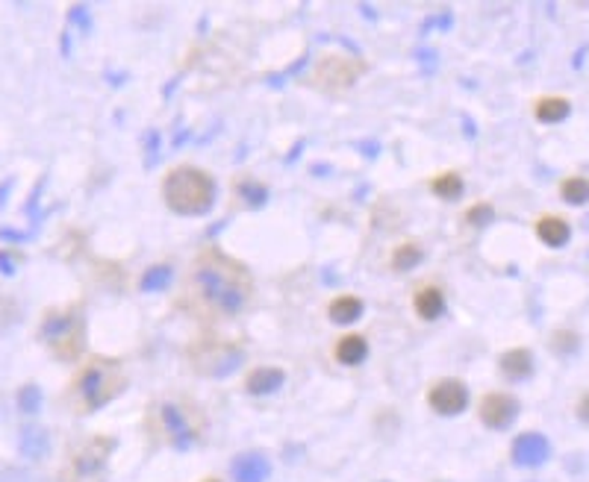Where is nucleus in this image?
Segmentation results:
<instances>
[{"label": "nucleus", "mask_w": 589, "mask_h": 482, "mask_svg": "<svg viewBox=\"0 0 589 482\" xmlns=\"http://www.w3.org/2000/svg\"><path fill=\"white\" fill-rule=\"evenodd\" d=\"M537 236L548 247H563L566 241H569L572 229H569V224H566L560 215H542L539 221H537Z\"/></svg>", "instance_id": "obj_16"}, {"label": "nucleus", "mask_w": 589, "mask_h": 482, "mask_svg": "<svg viewBox=\"0 0 589 482\" xmlns=\"http://www.w3.org/2000/svg\"><path fill=\"white\" fill-rule=\"evenodd\" d=\"M115 442L109 435H92L80 442L59 470L62 482H106V462Z\"/></svg>", "instance_id": "obj_6"}, {"label": "nucleus", "mask_w": 589, "mask_h": 482, "mask_svg": "<svg viewBox=\"0 0 589 482\" xmlns=\"http://www.w3.org/2000/svg\"><path fill=\"white\" fill-rule=\"evenodd\" d=\"M560 194L566 203H586L589 201V180L586 177H566L560 183Z\"/></svg>", "instance_id": "obj_22"}, {"label": "nucleus", "mask_w": 589, "mask_h": 482, "mask_svg": "<svg viewBox=\"0 0 589 482\" xmlns=\"http://www.w3.org/2000/svg\"><path fill=\"white\" fill-rule=\"evenodd\" d=\"M39 338L45 342L53 359L74 362L86 347V309L83 303H68L48 309L41 317Z\"/></svg>", "instance_id": "obj_4"}, {"label": "nucleus", "mask_w": 589, "mask_h": 482, "mask_svg": "<svg viewBox=\"0 0 589 482\" xmlns=\"http://www.w3.org/2000/svg\"><path fill=\"white\" fill-rule=\"evenodd\" d=\"M577 418H581L584 424H589V391L581 397V403H577Z\"/></svg>", "instance_id": "obj_28"}, {"label": "nucleus", "mask_w": 589, "mask_h": 482, "mask_svg": "<svg viewBox=\"0 0 589 482\" xmlns=\"http://www.w3.org/2000/svg\"><path fill=\"white\" fill-rule=\"evenodd\" d=\"M231 474L236 482H266L271 474V465L263 453H242L233 459Z\"/></svg>", "instance_id": "obj_12"}, {"label": "nucleus", "mask_w": 589, "mask_h": 482, "mask_svg": "<svg viewBox=\"0 0 589 482\" xmlns=\"http://www.w3.org/2000/svg\"><path fill=\"white\" fill-rule=\"evenodd\" d=\"M21 406H24L27 412H32L39 406V391H32V388H24L21 391Z\"/></svg>", "instance_id": "obj_27"}, {"label": "nucleus", "mask_w": 589, "mask_h": 482, "mask_svg": "<svg viewBox=\"0 0 589 482\" xmlns=\"http://www.w3.org/2000/svg\"><path fill=\"white\" fill-rule=\"evenodd\" d=\"M572 112V103L566 101V97H539L537 103H533V115H537L542 124H557V120H563L566 115Z\"/></svg>", "instance_id": "obj_18"}, {"label": "nucleus", "mask_w": 589, "mask_h": 482, "mask_svg": "<svg viewBox=\"0 0 589 482\" xmlns=\"http://www.w3.org/2000/svg\"><path fill=\"white\" fill-rule=\"evenodd\" d=\"M412 306H416L419 317H424V321H433V317H439L442 309H445V294H442L439 286L428 282V286H421V289L416 291V298H412Z\"/></svg>", "instance_id": "obj_14"}, {"label": "nucleus", "mask_w": 589, "mask_h": 482, "mask_svg": "<svg viewBox=\"0 0 589 482\" xmlns=\"http://www.w3.org/2000/svg\"><path fill=\"white\" fill-rule=\"evenodd\" d=\"M428 403L439 415H457L468 406V388L463 379H439L428 388Z\"/></svg>", "instance_id": "obj_10"}, {"label": "nucleus", "mask_w": 589, "mask_h": 482, "mask_svg": "<svg viewBox=\"0 0 589 482\" xmlns=\"http://www.w3.org/2000/svg\"><path fill=\"white\" fill-rule=\"evenodd\" d=\"M551 456V444L542 433H521L512 442V462L521 468H539Z\"/></svg>", "instance_id": "obj_11"}, {"label": "nucleus", "mask_w": 589, "mask_h": 482, "mask_svg": "<svg viewBox=\"0 0 589 482\" xmlns=\"http://www.w3.org/2000/svg\"><path fill=\"white\" fill-rule=\"evenodd\" d=\"M283 370L280 368H254L245 379V391L254 394V397H263V394H271L283 386Z\"/></svg>", "instance_id": "obj_13"}, {"label": "nucleus", "mask_w": 589, "mask_h": 482, "mask_svg": "<svg viewBox=\"0 0 589 482\" xmlns=\"http://www.w3.org/2000/svg\"><path fill=\"white\" fill-rule=\"evenodd\" d=\"M489 218H493V206L489 203H475L472 210L466 212L468 224H484V221H489Z\"/></svg>", "instance_id": "obj_26"}, {"label": "nucleus", "mask_w": 589, "mask_h": 482, "mask_svg": "<svg viewBox=\"0 0 589 482\" xmlns=\"http://www.w3.org/2000/svg\"><path fill=\"white\" fill-rule=\"evenodd\" d=\"M186 359L195 368V374L222 377V374H231V370L239 368V362H242V347H239L236 342H227V338L206 333L189 344Z\"/></svg>", "instance_id": "obj_7"}, {"label": "nucleus", "mask_w": 589, "mask_h": 482, "mask_svg": "<svg viewBox=\"0 0 589 482\" xmlns=\"http://www.w3.org/2000/svg\"><path fill=\"white\" fill-rule=\"evenodd\" d=\"M124 388H127V370L122 362L92 356L71 379L68 406L74 409V415H89L106 406L109 400H115Z\"/></svg>", "instance_id": "obj_3"}, {"label": "nucleus", "mask_w": 589, "mask_h": 482, "mask_svg": "<svg viewBox=\"0 0 589 482\" xmlns=\"http://www.w3.org/2000/svg\"><path fill=\"white\" fill-rule=\"evenodd\" d=\"M366 74V62L348 53H324L313 68V83L324 92H345Z\"/></svg>", "instance_id": "obj_8"}, {"label": "nucleus", "mask_w": 589, "mask_h": 482, "mask_svg": "<svg viewBox=\"0 0 589 482\" xmlns=\"http://www.w3.org/2000/svg\"><path fill=\"white\" fill-rule=\"evenodd\" d=\"M250 294H254V280L242 262L206 247L192 262L183 306L204 321H218L242 312L250 303Z\"/></svg>", "instance_id": "obj_1"}, {"label": "nucleus", "mask_w": 589, "mask_h": 482, "mask_svg": "<svg viewBox=\"0 0 589 482\" xmlns=\"http://www.w3.org/2000/svg\"><path fill=\"white\" fill-rule=\"evenodd\" d=\"M430 192L436 197H445V201H454V197L463 194V177L454 171H445V174H439V177L430 180Z\"/></svg>", "instance_id": "obj_20"}, {"label": "nucleus", "mask_w": 589, "mask_h": 482, "mask_svg": "<svg viewBox=\"0 0 589 482\" xmlns=\"http://www.w3.org/2000/svg\"><path fill=\"white\" fill-rule=\"evenodd\" d=\"M21 321V303L15 298H0V333Z\"/></svg>", "instance_id": "obj_25"}, {"label": "nucleus", "mask_w": 589, "mask_h": 482, "mask_svg": "<svg viewBox=\"0 0 589 482\" xmlns=\"http://www.w3.org/2000/svg\"><path fill=\"white\" fill-rule=\"evenodd\" d=\"M501 374L510 377V379H525L530 377V370H533V356H530V350L525 347H512L507 350L504 356H501Z\"/></svg>", "instance_id": "obj_15"}, {"label": "nucleus", "mask_w": 589, "mask_h": 482, "mask_svg": "<svg viewBox=\"0 0 589 482\" xmlns=\"http://www.w3.org/2000/svg\"><path fill=\"white\" fill-rule=\"evenodd\" d=\"M419 262H421V245H416V241H403V245L395 247V254H392V268L395 271H410Z\"/></svg>", "instance_id": "obj_21"}, {"label": "nucleus", "mask_w": 589, "mask_h": 482, "mask_svg": "<svg viewBox=\"0 0 589 482\" xmlns=\"http://www.w3.org/2000/svg\"><path fill=\"white\" fill-rule=\"evenodd\" d=\"M577 347H581V335L572 333V330H557V333L551 335V350H554V353L569 356V353H575Z\"/></svg>", "instance_id": "obj_23"}, {"label": "nucleus", "mask_w": 589, "mask_h": 482, "mask_svg": "<svg viewBox=\"0 0 589 482\" xmlns=\"http://www.w3.org/2000/svg\"><path fill=\"white\" fill-rule=\"evenodd\" d=\"M162 197L177 215H204L215 201V183L195 165H177L162 180Z\"/></svg>", "instance_id": "obj_5"}, {"label": "nucleus", "mask_w": 589, "mask_h": 482, "mask_svg": "<svg viewBox=\"0 0 589 482\" xmlns=\"http://www.w3.org/2000/svg\"><path fill=\"white\" fill-rule=\"evenodd\" d=\"M327 315L336 324H351L363 315V300L354 298V294H340V298H333L331 306H327Z\"/></svg>", "instance_id": "obj_19"}, {"label": "nucleus", "mask_w": 589, "mask_h": 482, "mask_svg": "<svg viewBox=\"0 0 589 482\" xmlns=\"http://www.w3.org/2000/svg\"><path fill=\"white\" fill-rule=\"evenodd\" d=\"M477 415H481V421L489 426V430H504V426L516 421L519 400L504 391H489V394H484L481 406H477Z\"/></svg>", "instance_id": "obj_9"}, {"label": "nucleus", "mask_w": 589, "mask_h": 482, "mask_svg": "<svg viewBox=\"0 0 589 482\" xmlns=\"http://www.w3.org/2000/svg\"><path fill=\"white\" fill-rule=\"evenodd\" d=\"M171 282V268L168 265H157V268H148L145 271V277H141V289L145 291H159V289H166Z\"/></svg>", "instance_id": "obj_24"}, {"label": "nucleus", "mask_w": 589, "mask_h": 482, "mask_svg": "<svg viewBox=\"0 0 589 482\" xmlns=\"http://www.w3.org/2000/svg\"><path fill=\"white\" fill-rule=\"evenodd\" d=\"M333 353H336V362H342V365H359V362H363L366 353H368V342L357 333L342 335L340 342H336Z\"/></svg>", "instance_id": "obj_17"}, {"label": "nucleus", "mask_w": 589, "mask_h": 482, "mask_svg": "<svg viewBox=\"0 0 589 482\" xmlns=\"http://www.w3.org/2000/svg\"><path fill=\"white\" fill-rule=\"evenodd\" d=\"M145 430L154 442L186 451V447L198 444L204 438L206 415L186 394H162L148 406Z\"/></svg>", "instance_id": "obj_2"}]
</instances>
